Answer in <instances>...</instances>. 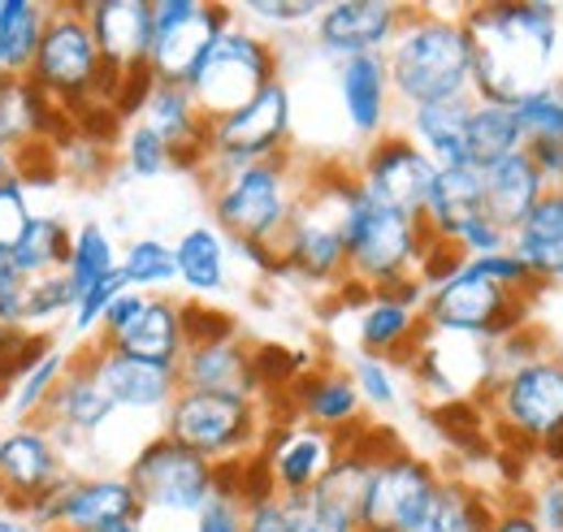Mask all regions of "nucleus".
<instances>
[{"label":"nucleus","mask_w":563,"mask_h":532,"mask_svg":"<svg viewBox=\"0 0 563 532\" xmlns=\"http://www.w3.org/2000/svg\"><path fill=\"white\" fill-rule=\"evenodd\" d=\"M464 26L473 40V100L516 104L551 87V62L560 48L555 4H468Z\"/></svg>","instance_id":"nucleus-1"},{"label":"nucleus","mask_w":563,"mask_h":532,"mask_svg":"<svg viewBox=\"0 0 563 532\" xmlns=\"http://www.w3.org/2000/svg\"><path fill=\"white\" fill-rule=\"evenodd\" d=\"M386 66L395 100L408 113L473 96V40L464 26V9L412 4L395 48L386 53Z\"/></svg>","instance_id":"nucleus-2"},{"label":"nucleus","mask_w":563,"mask_h":532,"mask_svg":"<svg viewBox=\"0 0 563 532\" xmlns=\"http://www.w3.org/2000/svg\"><path fill=\"white\" fill-rule=\"evenodd\" d=\"M303 182L308 174H299L290 156L217 174L205 182L212 225L230 239V247H282L303 200Z\"/></svg>","instance_id":"nucleus-3"},{"label":"nucleus","mask_w":563,"mask_h":532,"mask_svg":"<svg viewBox=\"0 0 563 532\" xmlns=\"http://www.w3.org/2000/svg\"><path fill=\"white\" fill-rule=\"evenodd\" d=\"M26 78L74 122L91 104H113L118 82H122L118 74H109V66H104L82 4H53L44 44H40L35 66H31Z\"/></svg>","instance_id":"nucleus-4"},{"label":"nucleus","mask_w":563,"mask_h":532,"mask_svg":"<svg viewBox=\"0 0 563 532\" xmlns=\"http://www.w3.org/2000/svg\"><path fill=\"white\" fill-rule=\"evenodd\" d=\"M343 234H347V261H352V281L377 290H395L404 281H417L421 261L429 243L438 239L429 230V221L417 212L377 203L364 196V187H355L343 217Z\"/></svg>","instance_id":"nucleus-5"},{"label":"nucleus","mask_w":563,"mask_h":532,"mask_svg":"<svg viewBox=\"0 0 563 532\" xmlns=\"http://www.w3.org/2000/svg\"><path fill=\"white\" fill-rule=\"evenodd\" d=\"M473 399L490 411L494 446L516 442V451H529L538 459L542 437L563 429V351L551 346L525 368L486 381Z\"/></svg>","instance_id":"nucleus-6"},{"label":"nucleus","mask_w":563,"mask_h":532,"mask_svg":"<svg viewBox=\"0 0 563 532\" xmlns=\"http://www.w3.org/2000/svg\"><path fill=\"white\" fill-rule=\"evenodd\" d=\"M161 433L191 446L209 464H234V459H252V455L265 451L269 424H265L261 399L183 390L169 402V411L161 420Z\"/></svg>","instance_id":"nucleus-7"},{"label":"nucleus","mask_w":563,"mask_h":532,"mask_svg":"<svg viewBox=\"0 0 563 532\" xmlns=\"http://www.w3.org/2000/svg\"><path fill=\"white\" fill-rule=\"evenodd\" d=\"M126 476L140 494L143 520L147 516H191L196 520L217 498V464L196 455L191 446L174 442L169 433L143 437L140 451L126 464Z\"/></svg>","instance_id":"nucleus-8"},{"label":"nucleus","mask_w":563,"mask_h":532,"mask_svg":"<svg viewBox=\"0 0 563 532\" xmlns=\"http://www.w3.org/2000/svg\"><path fill=\"white\" fill-rule=\"evenodd\" d=\"M282 53L269 31H252V26H230L212 53L205 57V66L191 82L196 104L205 109V118L217 122L234 109H243L252 96H261L269 82H278L282 74Z\"/></svg>","instance_id":"nucleus-9"},{"label":"nucleus","mask_w":563,"mask_h":532,"mask_svg":"<svg viewBox=\"0 0 563 532\" xmlns=\"http://www.w3.org/2000/svg\"><path fill=\"white\" fill-rule=\"evenodd\" d=\"M533 303L538 299H520V295L464 268L460 277H451L446 286L424 295V325L429 333H460V337H477L482 346H490V342L529 330Z\"/></svg>","instance_id":"nucleus-10"},{"label":"nucleus","mask_w":563,"mask_h":532,"mask_svg":"<svg viewBox=\"0 0 563 532\" xmlns=\"http://www.w3.org/2000/svg\"><path fill=\"white\" fill-rule=\"evenodd\" d=\"M239 22L234 4L212 0H152V57L147 69L156 82L191 87L212 53V44Z\"/></svg>","instance_id":"nucleus-11"},{"label":"nucleus","mask_w":563,"mask_h":532,"mask_svg":"<svg viewBox=\"0 0 563 532\" xmlns=\"http://www.w3.org/2000/svg\"><path fill=\"white\" fill-rule=\"evenodd\" d=\"M282 156H290V87L278 78L261 96H252L243 109L212 122L209 169L200 178L209 182L217 174L261 165V160H282Z\"/></svg>","instance_id":"nucleus-12"},{"label":"nucleus","mask_w":563,"mask_h":532,"mask_svg":"<svg viewBox=\"0 0 563 532\" xmlns=\"http://www.w3.org/2000/svg\"><path fill=\"white\" fill-rule=\"evenodd\" d=\"M442 467L408 446H395L368 467L360 489V532H417L442 485Z\"/></svg>","instance_id":"nucleus-13"},{"label":"nucleus","mask_w":563,"mask_h":532,"mask_svg":"<svg viewBox=\"0 0 563 532\" xmlns=\"http://www.w3.org/2000/svg\"><path fill=\"white\" fill-rule=\"evenodd\" d=\"M74 472L62 455V437L44 420L13 424L0 437V511L4 516H35L44 502L62 494Z\"/></svg>","instance_id":"nucleus-14"},{"label":"nucleus","mask_w":563,"mask_h":532,"mask_svg":"<svg viewBox=\"0 0 563 532\" xmlns=\"http://www.w3.org/2000/svg\"><path fill=\"white\" fill-rule=\"evenodd\" d=\"M126 520H143V502L126 472L70 476L62 494L31 516V524L40 532H100Z\"/></svg>","instance_id":"nucleus-15"},{"label":"nucleus","mask_w":563,"mask_h":532,"mask_svg":"<svg viewBox=\"0 0 563 532\" xmlns=\"http://www.w3.org/2000/svg\"><path fill=\"white\" fill-rule=\"evenodd\" d=\"M408 9L412 4H390V0H334L312 22V44L334 66L355 57H386L408 22Z\"/></svg>","instance_id":"nucleus-16"},{"label":"nucleus","mask_w":563,"mask_h":532,"mask_svg":"<svg viewBox=\"0 0 563 532\" xmlns=\"http://www.w3.org/2000/svg\"><path fill=\"white\" fill-rule=\"evenodd\" d=\"M355 178H360L364 196H373L377 203H390V208H404V212L424 217V203H429V191H433L438 165L417 147V138L408 131H395V134L386 131L382 138H373L360 152Z\"/></svg>","instance_id":"nucleus-17"},{"label":"nucleus","mask_w":563,"mask_h":532,"mask_svg":"<svg viewBox=\"0 0 563 532\" xmlns=\"http://www.w3.org/2000/svg\"><path fill=\"white\" fill-rule=\"evenodd\" d=\"M355 342H360V355L412 364L429 342L421 281H404L395 290L368 295V303L360 308V321H355Z\"/></svg>","instance_id":"nucleus-18"},{"label":"nucleus","mask_w":563,"mask_h":532,"mask_svg":"<svg viewBox=\"0 0 563 532\" xmlns=\"http://www.w3.org/2000/svg\"><path fill=\"white\" fill-rule=\"evenodd\" d=\"M261 455L269 464L278 498L290 502V498L312 494L330 476V467L339 464V455H343V442L334 433H321V429L303 424V420H286L278 429H269Z\"/></svg>","instance_id":"nucleus-19"},{"label":"nucleus","mask_w":563,"mask_h":532,"mask_svg":"<svg viewBox=\"0 0 563 532\" xmlns=\"http://www.w3.org/2000/svg\"><path fill=\"white\" fill-rule=\"evenodd\" d=\"M87 351H91V364H96L104 390L118 402V411L161 415V420H165L169 402L183 395V377H178V368H169V364H147V359L122 355V351L100 346V342H91Z\"/></svg>","instance_id":"nucleus-20"},{"label":"nucleus","mask_w":563,"mask_h":532,"mask_svg":"<svg viewBox=\"0 0 563 532\" xmlns=\"http://www.w3.org/2000/svg\"><path fill=\"white\" fill-rule=\"evenodd\" d=\"M278 402H290L295 420H303L321 433H334V437H347L352 429L364 424V399L355 390L352 368L312 364Z\"/></svg>","instance_id":"nucleus-21"},{"label":"nucleus","mask_w":563,"mask_h":532,"mask_svg":"<svg viewBox=\"0 0 563 532\" xmlns=\"http://www.w3.org/2000/svg\"><path fill=\"white\" fill-rule=\"evenodd\" d=\"M109 74L131 78L152 57V0H82Z\"/></svg>","instance_id":"nucleus-22"},{"label":"nucleus","mask_w":563,"mask_h":532,"mask_svg":"<svg viewBox=\"0 0 563 532\" xmlns=\"http://www.w3.org/2000/svg\"><path fill=\"white\" fill-rule=\"evenodd\" d=\"M113 415H118V402L104 390V381H100V373L91 364V351L87 346L74 351L70 368H66L57 395H53L48 411H44V424L62 442H70V437H96Z\"/></svg>","instance_id":"nucleus-23"},{"label":"nucleus","mask_w":563,"mask_h":532,"mask_svg":"<svg viewBox=\"0 0 563 532\" xmlns=\"http://www.w3.org/2000/svg\"><path fill=\"white\" fill-rule=\"evenodd\" d=\"M143 126L161 134L174 147V165L187 174H205L209 169V118L196 104L191 87H174V82H156L147 104H143Z\"/></svg>","instance_id":"nucleus-24"},{"label":"nucleus","mask_w":563,"mask_h":532,"mask_svg":"<svg viewBox=\"0 0 563 532\" xmlns=\"http://www.w3.org/2000/svg\"><path fill=\"white\" fill-rule=\"evenodd\" d=\"M183 390H200V395H239V399H261L256 386V359H252V342L243 333L209 342V346H191L178 364Z\"/></svg>","instance_id":"nucleus-25"},{"label":"nucleus","mask_w":563,"mask_h":532,"mask_svg":"<svg viewBox=\"0 0 563 532\" xmlns=\"http://www.w3.org/2000/svg\"><path fill=\"white\" fill-rule=\"evenodd\" d=\"M334 78H339L343 118L355 138L368 147L373 138L386 134V122H390V100H395L390 66H386V57H355V62L334 66Z\"/></svg>","instance_id":"nucleus-26"},{"label":"nucleus","mask_w":563,"mask_h":532,"mask_svg":"<svg viewBox=\"0 0 563 532\" xmlns=\"http://www.w3.org/2000/svg\"><path fill=\"white\" fill-rule=\"evenodd\" d=\"M424 221L438 239H446L451 247L482 221H490L486 208V174L477 165H455V169H438L433 191L424 203Z\"/></svg>","instance_id":"nucleus-27"},{"label":"nucleus","mask_w":563,"mask_h":532,"mask_svg":"<svg viewBox=\"0 0 563 532\" xmlns=\"http://www.w3.org/2000/svg\"><path fill=\"white\" fill-rule=\"evenodd\" d=\"M100 346H113V351H122V355L147 359V364H169V368H178L183 355H187L183 299H174V295H152L147 308L135 317V325H126L113 342H100Z\"/></svg>","instance_id":"nucleus-28"},{"label":"nucleus","mask_w":563,"mask_h":532,"mask_svg":"<svg viewBox=\"0 0 563 532\" xmlns=\"http://www.w3.org/2000/svg\"><path fill=\"white\" fill-rule=\"evenodd\" d=\"M482 174H486V208L507 234H516L529 221V212L538 208V200L551 191V182L542 178V169L533 165L529 152H516Z\"/></svg>","instance_id":"nucleus-29"},{"label":"nucleus","mask_w":563,"mask_h":532,"mask_svg":"<svg viewBox=\"0 0 563 532\" xmlns=\"http://www.w3.org/2000/svg\"><path fill=\"white\" fill-rule=\"evenodd\" d=\"M473 96L464 100H442V104H424L408 113V134L417 138L424 156L438 169H455L468 165V118H473Z\"/></svg>","instance_id":"nucleus-30"},{"label":"nucleus","mask_w":563,"mask_h":532,"mask_svg":"<svg viewBox=\"0 0 563 532\" xmlns=\"http://www.w3.org/2000/svg\"><path fill=\"white\" fill-rule=\"evenodd\" d=\"M230 239L217 225H191L187 234H178L174 243V261H178V286L191 299H209L230 286Z\"/></svg>","instance_id":"nucleus-31"},{"label":"nucleus","mask_w":563,"mask_h":532,"mask_svg":"<svg viewBox=\"0 0 563 532\" xmlns=\"http://www.w3.org/2000/svg\"><path fill=\"white\" fill-rule=\"evenodd\" d=\"M494 516H498V502L477 480L442 476L417 532H490Z\"/></svg>","instance_id":"nucleus-32"},{"label":"nucleus","mask_w":563,"mask_h":532,"mask_svg":"<svg viewBox=\"0 0 563 532\" xmlns=\"http://www.w3.org/2000/svg\"><path fill=\"white\" fill-rule=\"evenodd\" d=\"M53 4L40 0H4L0 9V78H26L44 44Z\"/></svg>","instance_id":"nucleus-33"},{"label":"nucleus","mask_w":563,"mask_h":532,"mask_svg":"<svg viewBox=\"0 0 563 532\" xmlns=\"http://www.w3.org/2000/svg\"><path fill=\"white\" fill-rule=\"evenodd\" d=\"M74 247V230L62 217H35L26 225V234L9 247V265L22 277H48V273H66Z\"/></svg>","instance_id":"nucleus-34"},{"label":"nucleus","mask_w":563,"mask_h":532,"mask_svg":"<svg viewBox=\"0 0 563 532\" xmlns=\"http://www.w3.org/2000/svg\"><path fill=\"white\" fill-rule=\"evenodd\" d=\"M525 152V131L511 104H473L468 118V165L490 169L498 160Z\"/></svg>","instance_id":"nucleus-35"},{"label":"nucleus","mask_w":563,"mask_h":532,"mask_svg":"<svg viewBox=\"0 0 563 532\" xmlns=\"http://www.w3.org/2000/svg\"><path fill=\"white\" fill-rule=\"evenodd\" d=\"M118 268H122V261H118V247H113V239L104 234V225L87 221V225H78V230H74V247H70L66 277H70V286H74V295H78V299H82L87 290H96L100 281H109Z\"/></svg>","instance_id":"nucleus-36"},{"label":"nucleus","mask_w":563,"mask_h":532,"mask_svg":"<svg viewBox=\"0 0 563 532\" xmlns=\"http://www.w3.org/2000/svg\"><path fill=\"white\" fill-rule=\"evenodd\" d=\"M122 277L131 290L140 295H165L178 281V261H174V243L165 239H135L122 252Z\"/></svg>","instance_id":"nucleus-37"},{"label":"nucleus","mask_w":563,"mask_h":532,"mask_svg":"<svg viewBox=\"0 0 563 532\" xmlns=\"http://www.w3.org/2000/svg\"><path fill=\"white\" fill-rule=\"evenodd\" d=\"M66 368H70V355L53 346V351H48V355H44L18 386H13V415H18V424H26V420H44V411H48V402H53V395H57Z\"/></svg>","instance_id":"nucleus-38"},{"label":"nucleus","mask_w":563,"mask_h":532,"mask_svg":"<svg viewBox=\"0 0 563 532\" xmlns=\"http://www.w3.org/2000/svg\"><path fill=\"white\" fill-rule=\"evenodd\" d=\"M252 359H256L261 399H282V395L312 368L308 355H299V351L286 346V342H252Z\"/></svg>","instance_id":"nucleus-39"},{"label":"nucleus","mask_w":563,"mask_h":532,"mask_svg":"<svg viewBox=\"0 0 563 532\" xmlns=\"http://www.w3.org/2000/svg\"><path fill=\"white\" fill-rule=\"evenodd\" d=\"M118 152H122V169H126L131 178H143V182H152V178L178 169V165H174V147L152 131V126H143V122H131V126H126Z\"/></svg>","instance_id":"nucleus-40"},{"label":"nucleus","mask_w":563,"mask_h":532,"mask_svg":"<svg viewBox=\"0 0 563 532\" xmlns=\"http://www.w3.org/2000/svg\"><path fill=\"white\" fill-rule=\"evenodd\" d=\"M511 109H516V122L525 131V147H533V143H560L563 138V87L551 82V87L516 100Z\"/></svg>","instance_id":"nucleus-41"},{"label":"nucleus","mask_w":563,"mask_h":532,"mask_svg":"<svg viewBox=\"0 0 563 532\" xmlns=\"http://www.w3.org/2000/svg\"><path fill=\"white\" fill-rule=\"evenodd\" d=\"M74 303H78V295H74V286L66 273L31 277V317H26V330L48 333L62 317L70 321Z\"/></svg>","instance_id":"nucleus-42"},{"label":"nucleus","mask_w":563,"mask_h":532,"mask_svg":"<svg viewBox=\"0 0 563 532\" xmlns=\"http://www.w3.org/2000/svg\"><path fill=\"white\" fill-rule=\"evenodd\" d=\"M352 381H355V390H360V399H364V407H373V411H390V407H399V373H395L390 359L355 355Z\"/></svg>","instance_id":"nucleus-43"},{"label":"nucleus","mask_w":563,"mask_h":532,"mask_svg":"<svg viewBox=\"0 0 563 532\" xmlns=\"http://www.w3.org/2000/svg\"><path fill=\"white\" fill-rule=\"evenodd\" d=\"M183 333H187V351H191V346H209V342L234 337L239 325H234L230 312L212 308L205 299H183Z\"/></svg>","instance_id":"nucleus-44"},{"label":"nucleus","mask_w":563,"mask_h":532,"mask_svg":"<svg viewBox=\"0 0 563 532\" xmlns=\"http://www.w3.org/2000/svg\"><path fill=\"white\" fill-rule=\"evenodd\" d=\"M511 252L525 261V268H529L542 286H560L563 281V239H529V234H511Z\"/></svg>","instance_id":"nucleus-45"},{"label":"nucleus","mask_w":563,"mask_h":532,"mask_svg":"<svg viewBox=\"0 0 563 532\" xmlns=\"http://www.w3.org/2000/svg\"><path fill=\"white\" fill-rule=\"evenodd\" d=\"M122 290H126V277H122V268H118L109 281H100L96 290H87V295L74 303L70 330L78 333V337H91V333H100V325H104V312H109V303H113Z\"/></svg>","instance_id":"nucleus-46"},{"label":"nucleus","mask_w":563,"mask_h":532,"mask_svg":"<svg viewBox=\"0 0 563 532\" xmlns=\"http://www.w3.org/2000/svg\"><path fill=\"white\" fill-rule=\"evenodd\" d=\"M325 4L317 0H252V4H234L239 18H256L265 26H303V22H317Z\"/></svg>","instance_id":"nucleus-47"},{"label":"nucleus","mask_w":563,"mask_h":532,"mask_svg":"<svg viewBox=\"0 0 563 532\" xmlns=\"http://www.w3.org/2000/svg\"><path fill=\"white\" fill-rule=\"evenodd\" d=\"M31 221H35V212L26 200V182L22 178H0V247L9 252L26 234Z\"/></svg>","instance_id":"nucleus-48"},{"label":"nucleus","mask_w":563,"mask_h":532,"mask_svg":"<svg viewBox=\"0 0 563 532\" xmlns=\"http://www.w3.org/2000/svg\"><path fill=\"white\" fill-rule=\"evenodd\" d=\"M31 317V277H22L9 265L0 273V325L4 330H26Z\"/></svg>","instance_id":"nucleus-49"},{"label":"nucleus","mask_w":563,"mask_h":532,"mask_svg":"<svg viewBox=\"0 0 563 532\" xmlns=\"http://www.w3.org/2000/svg\"><path fill=\"white\" fill-rule=\"evenodd\" d=\"M529 511L538 516V524L547 532H563V476L547 472V480L529 494Z\"/></svg>","instance_id":"nucleus-50"},{"label":"nucleus","mask_w":563,"mask_h":532,"mask_svg":"<svg viewBox=\"0 0 563 532\" xmlns=\"http://www.w3.org/2000/svg\"><path fill=\"white\" fill-rule=\"evenodd\" d=\"M516 234H529V239H563V187H551Z\"/></svg>","instance_id":"nucleus-51"},{"label":"nucleus","mask_w":563,"mask_h":532,"mask_svg":"<svg viewBox=\"0 0 563 532\" xmlns=\"http://www.w3.org/2000/svg\"><path fill=\"white\" fill-rule=\"evenodd\" d=\"M243 532H295L290 529V507L286 498H261L243 507Z\"/></svg>","instance_id":"nucleus-52"},{"label":"nucleus","mask_w":563,"mask_h":532,"mask_svg":"<svg viewBox=\"0 0 563 532\" xmlns=\"http://www.w3.org/2000/svg\"><path fill=\"white\" fill-rule=\"evenodd\" d=\"M147 299H152V295H140V290H131V286H126V290H122V295L109 303L104 325H100V333H96V342H113V337L126 330V325H135V317L147 308Z\"/></svg>","instance_id":"nucleus-53"},{"label":"nucleus","mask_w":563,"mask_h":532,"mask_svg":"<svg viewBox=\"0 0 563 532\" xmlns=\"http://www.w3.org/2000/svg\"><path fill=\"white\" fill-rule=\"evenodd\" d=\"M191 532H243V502L212 498L209 507L191 520Z\"/></svg>","instance_id":"nucleus-54"},{"label":"nucleus","mask_w":563,"mask_h":532,"mask_svg":"<svg viewBox=\"0 0 563 532\" xmlns=\"http://www.w3.org/2000/svg\"><path fill=\"white\" fill-rule=\"evenodd\" d=\"M490 532H547L538 524V516L529 511V502H498Z\"/></svg>","instance_id":"nucleus-55"},{"label":"nucleus","mask_w":563,"mask_h":532,"mask_svg":"<svg viewBox=\"0 0 563 532\" xmlns=\"http://www.w3.org/2000/svg\"><path fill=\"white\" fill-rule=\"evenodd\" d=\"M529 156H533V165L542 169V178L551 182V187H563V138L560 143H533V147H525Z\"/></svg>","instance_id":"nucleus-56"},{"label":"nucleus","mask_w":563,"mask_h":532,"mask_svg":"<svg viewBox=\"0 0 563 532\" xmlns=\"http://www.w3.org/2000/svg\"><path fill=\"white\" fill-rule=\"evenodd\" d=\"M18 333H22V330H4V325H0V359L9 355V346L18 342Z\"/></svg>","instance_id":"nucleus-57"},{"label":"nucleus","mask_w":563,"mask_h":532,"mask_svg":"<svg viewBox=\"0 0 563 532\" xmlns=\"http://www.w3.org/2000/svg\"><path fill=\"white\" fill-rule=\"evenodd\" d=\"M100 532H147V529H143V520H126V524H109V529Z\"/></svg>","instance_id":"nucleus-58"},{"label":"nucleus","mask_w":563,"mask_h":532,"mask_svg":"<svg viewBox=\"0 0 563 532\" xmlns=\"http://www.w3.org/2000/svg\"><path fill=\"white\" fill-rule=\"evenodd\" d=\"M0 532H26V524L18 516H0Z\"/></svg>","instance_id":"nucleus-59"},{"label":"nucleus","mask_w":563,"mask_h":532,"mask_svg":"<svg viewBox=\"0 0 563 532\" xmlns=\"http://www.w3.org/2000/svg\"><path fill=\"white\" fill-rule=\"evenodd\" d=\"M4 268H9V252H4V247H0V273H4Z\"/></svg>","instance_id":"nucleus-60"}]
</instances>
